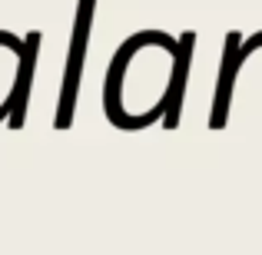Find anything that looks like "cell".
<instances>
[{
    "instance_id": "7a4b0ae2",
    "label": "cell",
    "mask_w": 262,
    "mask_h": 255,
    "mask_svg": "<svg viewBox=\"0 0 262 255\" xmlns=\"http://www.w3.org/2000/svg\"><path fill=\"white\" fill-rule=\"evenodd\" d=\"M90 7H93V0H80L77 27H73V40H70V60H67V73H63V93H60V109H57V129L70 126L73 106H77L80 70H83V57H86V33H90V17H93Z\"/></svg>"
},
{
    "instance_id": "5b68a950",
    "label": "cell",
    "mask_w": 262,
    "mask_h": 255,
    "mask_svg": "<svg viewBox=\"0 0 262 255\" xmlns=\"http://www.w3.org/2000/svg\"><path fill=\"white\" fill-rule=\"evenodd\" d=\"M37 47H40V33L33 30L24 43V60H20V77H17V103L10 109V126L20 129L24 126V113H27V96H30V80H33V57H37Z\"/></svg>"
},
{
    "instance_id": "6da1fadb",
    "label": "cell",
    "mask_w": 262,
    "mask_h": 255,
    "mask_svg": "<svg viewBox=\"0 0 262 255\" xmlns=\"http://www.w3.org/2000/svg\"><path fill=\"white\" fill-rule=\"evenodd\" d=\"M179 43L166 33H136L116 50L106 77L103 106L113 126L143 129L166 116L173 103Z\"/></svg>"
},
{
    "instance_id": "277c9868",
    "label": "cell",
    "mask_w": 262,
    "mask_h": 255,
    "mask_svg": "<svg viewBox=\"0 0 262 255\" xmlns=\"http://www.w3.org/2000/svg\"><path fill=\"white\" fill-rule=\"evenodd\" d=\"M20 60H24V43L13 40L10 33H0V120L17 103V77Z\"/></svg>"
},
{
    "instance_id": "3957f363",
    "label": "cell",
    "mask_w": 262,
    "mask_h": 255,
    "mask_svg": "<svg viewBox=\"0 0 262 255\" xmlns=\"http://www.w3.org/2000/svg\"><path fill=\"white\" fill-rule=\"evenodd\" d=\"M256 47H262V33L249 40H239V33H229L226 37V50H223V70H219V86H216V109H212V129L226 126V113H229V100H232V83H236V73L243 66V60L249 57Z\"/></svg>"
}]
</instances>
